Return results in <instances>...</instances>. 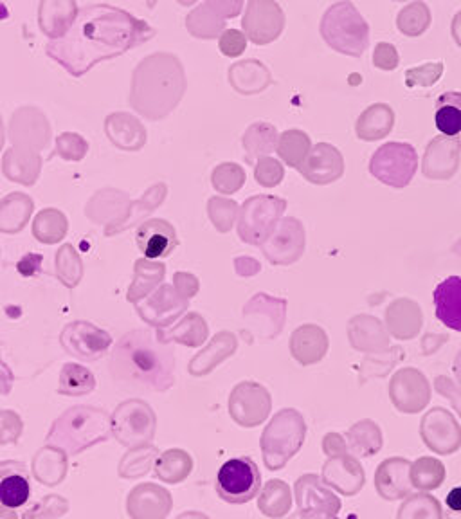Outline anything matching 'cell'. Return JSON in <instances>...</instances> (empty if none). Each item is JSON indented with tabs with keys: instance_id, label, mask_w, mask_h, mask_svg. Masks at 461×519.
<instances>
[{
	"instance_id": "cell-15",
	"label": "cell",
	"mask_w": 461,
	"mask_h": 519,
	"mask_svg": "<svg viewBox=\"0 0 461 519\" xmlns=\"http://www.w3.org/2000/svg\"><path fill=\"white\" fill-rule=\"evenodd\" d=\"M78 17L76 0H40L38 6V26L40 31L51 38L64 37Z\"/></svg>"
},
{
	"instance_id": "cell-27",
	"label": "cell",
	"mask_w": 461,
	"mask_h": 519,
	"mask_svg": "<svg viewBox=\"0 0 461 519\" xmlns=\"http://www.w3.org/2000/svg\"><path fill=\"white\" fill-rule=\"evenodd\" d=\"M445 482V467L440 460L424 456L411 464V483L418 492H429L442 487Z\"/></svg>"
},
{
	"instance_id": "cell-20",
	"label": "cell",
	"mask_w": 461,
	"mask_h": 519,
	"mask_svg": "<svg viewBox=\"0 0 461 519\" xmlns=\"http://www.w3.org/2000/svg\"><path fill=\"white\" fill-rule=\"evenodd\" d=\"M229 78L235 85L236 91L244 92V94L263 91L271 83V74L267 71V67L258 60H245V62L233 65L229 71Z\"/></svg>"
},
{
	"instance_id": "cell-34",
	"label": "cell",
	"mask_w": 461,
	"mask_h": 519,
	"mask_svg": "<svg viewBox=\"0 0 461 519\" xmlns=\"http://www.w3.org/2000/svg\"><path fill=\"white\" fill-rule=\"evenodd\" d=\"M247 47V37L242 31L238 29H226L222 35H220V51L226 56H240Z\"/></svg>"
},
{
	"instance_id": "cell-3",
	"label": "cell",
	"mask_w": 461,
	"mask_h": 519,
	"mask_svg": "<svg viewBox=\"0 0 461 519\" xmlns=\"http://www.w3.org/2000/svg\"><path fill=\"white\" fill-rule=\"evenodd\" d=\"M319 29L326 44L341 55L357 58L370 46V26L350 0L332 4Z\"/></svg>"
},
{
	"instance_id": "cell-4",
	"label": "cell",
	"mask_w": 461,
	"mask_h": 519,
	"mask_svg": "<svg viewBox=\"0 0 461 519\" xmlns=\"http://www.w3.org/2000/svg\"><path fill=\"white\" fill-rule=\"evenodd\" d=\"M182 69L179 60L168 53H159L145 58L136 71L137 105L143 109L145 103H159V94L163 98L164 107L177 103L181 96ZM139 109V110H141Z\"/></svg>"
},
{
	"instance_id": "cell-7",
	"label": "cell",
	"mask_w": 461,
	"mask_h": 519,
	"mask_svg": "<svg viewBox=\"0 0 461 519\" xmlns=\"http://www.w3.org/2000/svg\"><path fill=\"white\" fill-rule=\"evenodd\" d=\"M418 166L415 148L406 143H389L380 146L373 154L370 172L384 184L393 188H404L413 179Z\"/></svg>"
},
{
	"instance_id": "cell-24",
	"label": "cell",
	"mask_w": 461,
	"mask_h": 519,
	"mask_svg": "<svg viewBox=\"0 0 461 519\" xmlns=\"http://www.w3.org/2000/svg\"><path fill=\"white\" fill-rule=\"evenodd\" d=\"M346 446L353 455L364 456V458L379 453L382 447V433L379 426L371 420H362L359 424H355L348 433Z\"/></svg>"
},
{
	"instance_id": "cell-18",
	"label": "cell",
	"mask_w": 461,
	"mask_h": 519,
	"mask_svg": "<svg viewBox=\"0 0 461 519\" xmlns=\"http://www.w3.org/2000/svg\"><path fill=\"white\" fill-rule=\"evenodd\" d=\"M460 141L456 137H438L431 141L424 159L427 177H451L458 168Z\"/></svg>"
},
{
	"instance_id": "cell-31",
	"label": "cell",
	"mask_w": 461,
	"mask_h": 519,
	"mask_svg": "<svg viewBox=\"0 0 461 519\" xmlns=\"http://www.w3.org/2000/svg\"><path fill=\"white\" fill-rule=\"evenodd\" d=\"M112 121H116V125L110 127V136L119 146L130 148V146L141 145V141H143L141 130L137 125H130L132 119L127 116H116V118H112Z\"/></svg>"
},
{
	"instance_id": "cell-22",
	"label": "cell",
	"mask_w": 461,
	"mask_h": 519,
	"mask_svg": "<svg viewBox=\"0 0 461 519\" xmlns=\"http://www.w3.org/2000/svg\"><path fill=\"white\" fill-rule=\"evenodd\" d=\"M434 123L445 137L461 136V92H445L438 98Z\"/></svg>"
},
{
	"instance_id": "cell-43",
	"label": "cell",
	"mask_w": 461,
	"mask_h": 519,
	"mask_svg": "<svg viewBox=\"0 0 461 519\" xmlns=\"http://www.w3.org/2000/svg\"><path fill=\"white\" fill-rule=\"evenodd\" d=\"M454 370H456V375H458V379L461 381V354L458 356V359H456V368H454Z\"/></svg>"
},
{
	"instance_id": "cell-21",
	"label": "cell",
	"mask_w": 461,
	"mask_h": 519,
	"mask_svg": "<svg viewBox=\"0 0 461 519\" xmlns=\"http://www.w3.org/2000/svg\"><path fill=\"white\" fill-rule=\"evenodd\" d=\"M393 121H395V114L388 105H382V103L373 105L370 109L364 110L357 121V136L364 141L382 139L391 132Z\"/></svg>"
},
{
	"instance_id": "cell-30",
	"label": "cell",
	"mask_w": 461,
	"mask_h": 519,
	"mask_svg": "<svg viewBox=\"0 0 461 519\" xmlns=\"http://www.w3.org/2000/svg\"><path fill=\"white\" fill-rule=\"evenodd\" d=\"M310 150V139L299 130H290L281 136L280 154L290 166H298L305 161Z\"/></svg>"
},
{
	"instance_id": "cell-16",
	"label": "cell",
	"mask_w": 461,
	"mask_h": 519,
	"mask_svg": "<svg viewBox=\"0 0 461 519\" xmlns=\"http://www.w3.org/2000/svg\"><path fill=\"white\" fill-rule=\"evenodd\" d=\"M301 173L312 183H330L343 173V157L334 146L321 143L303 161Z\"/></svg>"
},
{
	"instance_id": "cell-28",
	"label": "cell",
	"mask_w": 461,
	"mask_h": 519,
	"mask_svg": "<svg viewBox=\"0 0 461 519\" xmlns=\"http://www.w3.org/2000/svg\"><path fill=\"white\" fill-rule=\"evenodd\" d=\"M397 519H443L442 505L427 492H415L404 498Z\"/></svg>"
},
{
	"instance_id": "cell-23",
	"label": "cell",
	"mask_w": 461,
	"mask_h": 519,
	"mask_svg": "<svg viewBox=\"0 0 461 519\" xmlns=\"http://www.w3.org/2000/svg\"><path fill=\"white\" fill-rule=\"evenodd\" d=\"M186 29L190 31L191 37L200 38V40H215L226 31V19L218 17L215 11L208 8L206 4H202L188 13Z\"/></svg>"
},
{
	"instance_id": "cell-17",
	"label": "cell",
	"mask_w": 461,
	"mask_h": 519,
	"mask_svg": "<svg viewBox=\"0 0 461 519\" xmlns=\"http://www.w3.org/2000/svg\"><path fill=\"white\" fill-rule=\"evenodd\" d=\"M137 246L146 258L159 260L170 255L177 246L175 231L164 220H148L137 231Z\"/></svg>"
},
{
	"instance_id": "cell-40",
	"label": "cell",
	"mask_w": 461,
	"mask_h": 519,
	"mask_svg": "<svg viewBox=\"0 0 461 519\" xmlns=\"http://www.w3.org/2000/svg\"><path fill=\"white\" fill-rule=\"evenodd\" d=\"M451 33L454 42L461 47V11H458L454 15V19H452Z\"/></svg>"
},
{
	"instance_id": "cell-33",
	"label": "cell",
	"mask_w": 461,
	"mask_h": 519,
	"mask_svg": "<svg viewBox=\"0 0 461 519\" xmlns=\"http://www.w3.org/2000/svg\"><path fill=\"white\" fill-rule=\"evenodd\" d=\"M443 65L425 64L416 69H409L406 74V83L409 87H429L436 83V80L442 76Z\"/></svg>"
},
{
	"instance_id": "cell-14",
	"label": "cell",
	"mask_w": 461,
	"mask_h": 519,
	"mask_svg": "<svg viewBox=\"0 0 461 519\" xmlns=\"http://www.w3.org/2000/svg\"><path fill=\"white\" fill-rule=\"evenodd\" d=\"M31 496V478L26 465L15 460L0 462V509L24 507Z\"/></svg>"
},
{
	"instance_id": "cell-37",
	"label": "cell",
	"mask_w": 461,
	"mask_h": 519,
	"mask_svg": "<svg viewBox=\"0 0 461 519\" xmlns=\"http://www.w3.org/2000/svg\"><path fill=\"white\" fill-rule=\"evenodd\" d=\"M436 390L442 393V395H445V397H449L452 406H454L456 411L461 415V392L447 377H438V379H436Z\"/></svg>"
},
{
	"instance_id": "cell-38",
	"label": "cell",
	"mask_w": 461,
	"mask_h": 519,
	"mask_svg": "<svg viewBox=\"0 0 461 519\" xmlns=\"http://www.w3.org/2000/svg\"><path fill=\"white\" fill-rule=\"evenodd\" d=\"M323 449H325L328 458H330V456L348 453L346 440H343V437H339V435H335V433H332V435H326L325 442H323Z\"/></svg>"
},
{
	"instance_id": "cell-6",
	"label": "cell",
	"mask_w": 461,
	"mask_h": 519,
	"mask_svg": "<svg viewBox=\"0 0 461 519\" xmlns=\"http://www.w3.org/2000/svg\"><path fill=\"white\" fill-rule=\"evenodd\" d=\"M262 485V474L258 465L249 456L231 458L220 467L217 474L218 496L227 503L242 505L256 498Z\"/></svg>"
},
{
	"instance_id": "cell-2",
	"label": "cell",
	"mask_w": 461,
	"mask_h": 519,
	"mask_svg": "<svg viewBox=\"0 0 461 519\" xmlns=\"http://www.w3.org/2000/svg\"><path fill=\"white\" fill-rule=\"evenodd\" d=\"M172 346L152 330H132L121 337L110 357V374L125 388L164 392L173 384Z\"/></svg>"
},
{
	"instance_id": "cell-9",
	"label": "cell",
	"mask_w": 461,
	"mask_h": 519,
	"mask_svg": "<svg viewBox=\"0 0 461 519\" xmlns=\"http://www.w3.org/2000/svg\"><path fill=\"white\" fill-rule=\"evenodd\" d=\"M299 510L321 519H334L341 512V500L317 474H305L296 482Z\"/></svg>"
},
{
	"instance_id": "cell-41",
	"label": "cell",
	"mask_w": 461,
	"mask_h": 519,
	"mask_svg": "<svg viewBox=\"0 0 461 519\" xmlns=\"http://www.w3.org/2000/svg\"><path fill=\"white\" fill-rule=\"evenodd\" d=\"M159 0H146V6L150 8V10H154L155 4H157ZM181 6H184V8H190V6H193V4H197V0H177Z\"/></svg>"
},
{
	"instance_id": "cell-5",
	"label": "cell",
	"mask_w": 461,
	"mask_h": 519,
	"mask_svg": "<svg viewBox=\"0 0 461 519\" xmlns=\"http://www.w3.org/2000/svg\"><path fill=\"white\" fill-rule=\"evenodd\" d=\"M305 435L307 426L298 411L283 410L280 415H276L263 437L267 467L276 471L287 464L303 446Z\"/></svg>"
},
{
	"instance_id": "cell-12",
	"label": "cell",
	"mask_w": 461,
	"mask_h": 519,
	"mask_svg": "<svg viewBox=\"0 0 461 519\" xmlns=\"http://www.w3.org/2000/svg\"><path fill=\"white\" fill-rule=\"evenodd\" d=\"M429 384L424 375L416 372L413 368L400 370L389 386L391 401L398 410L404 413H416L424 410L425 404L429 402Z\"/></svg>"
},
{
	"instance_id": "cell-42",
	"label": "cell",
	"mask_w": 461,
	"mask_h": 519,
	"mask_svg": "<svg viewBox=\"0 0 461 519\" xmlns=\"http://www.w3.org/2000/svg\"><path fill=\"white\" fill-rule=\"evenodd\" d=\"M289 519H321L314 516V514H308V512H303V510H299L296 514H292Z\"/></svg>"
},
{
	"instance_id": "cell-32",
	"label": "cell",
	"mask_w": 461,
	"mask_h": 519,
	"mask_svg": "<svg viewBox=\"0 0 461 519\" xmlns=\"http://www.w3.org/2000/svg\"><path fill=\"white\" fill-rule=\"evenodd\" d=\"M276 141V130L269 125H254L245 137V145L254 152H269Z\"/></svg>"
},
{
	"instance_id": "cell-25",
	"label": "cell",
	"mask_w": 461,
	"mask_h": 519,
	"mask_svg": "<svg viewBox=\"0 0 461 519\" xmlns=\"http://www.w3.org/2000/svg\"><path fill=\"white\" fill-rule=\"evenodd\" d=\"M294 356L301 365H312L321 361L326 352V337L319 328H301L294 337Z\"/></svg>"
},
{
	"instance_id": "cell-29",
	"label": "cell",
	"mask_w": 461,
	"mask_h": 519,
	"mask_svg": "<svg viewBox=\"0 0 461 519\" xmlns=\"http://www.w3.org/2000/svg\"><path fill=\"white\" fill-rule=\"evenodd\" d=\"M290 507H292V494L289 485L281 480L267 483L260 498V509L263 514H267L269 518H281L289 512Z\"/></svg>"
},
{
	"instance_id": "cell-44",
	"label": "cell",
	"mask_w": 461,
	"mask_h": 519,
	"mask_svg": "<svg viewBox=\"0 0 461 519\" xmlns=\"http://www.w3.org/2000/svg\"><path fill=\"white\" fill-rule=\"evenodd\" d=\"M447 519H461V512L451 510V512H447Z\"/></svg>"
},
{
	"instance_id": "cell-35",
	"label": "cell",
	"mask_w": 461,
	"mask_h": 519,
	"mask_svg": "<svg viewBox=\"0 0 461 519\" xmlns=\"http://www.w3.org/2000/svg\"><path fill=\"white\" fill-rule=\"evenodd\" d=\"M373 64H375V67L382 69V71L397 69V47L393 46V44H388V42L377 44L375 51H373Z\"/></svg>"
},
{
	"instance_id": "cell-11",
	"label": "cell",
	"mask_w": 461,
	"mask_h": 519,
	"mask_svg": "<svg viewBox=\"0 0 461 519\" xmlns=\"http://www.w3.org/2000/svg\"><path fill=\"white\" fill-rule=\"evenodd\" d=\"M321 480L330 489L341 492L343 496H355L361 492L366 482V474L357 458L348 453L330 456L328 462L323 465Z\"/></svg>"
},
{
	"instance_id": "cell-8",
	"label": "cell",
	"mask_w": 461,
	"mask_h": 519,
	"mask_svg": "<svg viewBox=\"0 0 461 519\" xmlns=\"http://www.w3.org/2000/svg\"><path fill=\"white\" fill-rule=\"evenodd\" d=\"M245 37L256 46H267L285 29V13L276 0H249L242 19Z\"/></svg>"
},
{
	"instance_id": "cell-26",
	"label": "cell",
	"mask_w": 461,
	"mask_h": 519,
	"mask_svg": "<svg viewBox=\"0 0 461 519\" xmlns=\"http://www.w3.org/2000/svg\"><path fill=\"white\" fill-rule=\"evenodd\" d=\"M431 20H433V15H431L429 6L422 0H416L400 10L397 17V28L404 37H422L431 26Z\"/></svg>"
},
{
	"instance_id": "cell-13",
	"label": "cell",
	"mask_w": 461,
	"mask_h": 519,
	"mask_svg": "<svg viewBox=\"0 0 461 519\" xmlns=\"http://www.w3.org/2000/svg\"><path fill=\"white\" fill-rule=\"evenodd\" d=\"M375 489L386 501L404 500L413 492L411 462L406 458H388L375 473Z\"/></svg>"
},
{
	"instance_id": "cell-45",
	"label": "cell",
	"mask_w": 461,
	"mask_h": 519,
	"mask_svg": "<svg viewBox=\"0 0 461 519\" xmlns=\"http://www.w3.org/2000/svg\"><path fill=\"white\" fill-rule=\"evenodd\" d=\"M393 2H406V0H393Z\"/></svg>"
},
{
	"instance_id": "cell-10",
	"label": "cell",
	"mask_w": 461,
	"mask_h": 519,
	"mask_svg": "<svg viewBox=\"0 0 461 519\" xmlns=\"http://www.w3.org/2000/svg\"><path fill=\"white\" fill-rule=\"evenodd\" d=\"M422 438L438 455H452L461 447V429L451 413L436 408L422 420Z\"/></svg>"
},
{
	"instance_id": "cell-19",
	"label": "cell",
	"mask_w": 461,
	"mask_h": 519,
	"mask_svg": "<svg viewBox=\"0 0 461 519\" xmlns=\"http://www.w3.org/2000/svg\"><path fill=\"white\" fill-rule=\"evenodd\" d=\"M436 318L443 325L461 332V276H449L434 289Z\"/></svg>"
},
{
	"instance_id": "cell-36",
	"label": "cell",
	"mask_w": 461,
	"mask_h": 519,
	"mask_svg": "<svg viewBox=\"0 0 461 519\" xmlns=\"http://www.w3.org/2000/svg\"><path fill=\"white\" fill-rule=\"evenodd\" d=\"M245 0H206V6L222 19H235L244 10Z\"/></svg>"
},
{
	"instance_id": "cell-39",
	"label": "cell",
	"mask_w": 461,
	"mask_h": 519,
	"mask_svg": "<svg viewBox=\"0 0 461 519\" xmlns=\"http://www.w3.org/2000/svg\"><path fill=\"white\" fill-rule=\"evenodd\" d=\"M447 507L454 510V512H461V487H454L449 494H447Z\"/></svg>"
},
{
	"instance_id": "cell-1",
	"label": "cell",
	"mask_w": 461,
	"mask_h": 519,
	"mask_svg": "<svg viewBox=\"0 0 461 519\" xmlns=\"http://www.w3.org/2000/svg\"><path fill=\"white\" fill-rule=\"evenodd\" d=\"M152 37L155 29L145 20L110 4H92L78 11L64 37L47 44L46 53L67 73L83 76L94 65L125 55Z\"/></svg>"
}]
</instances>
